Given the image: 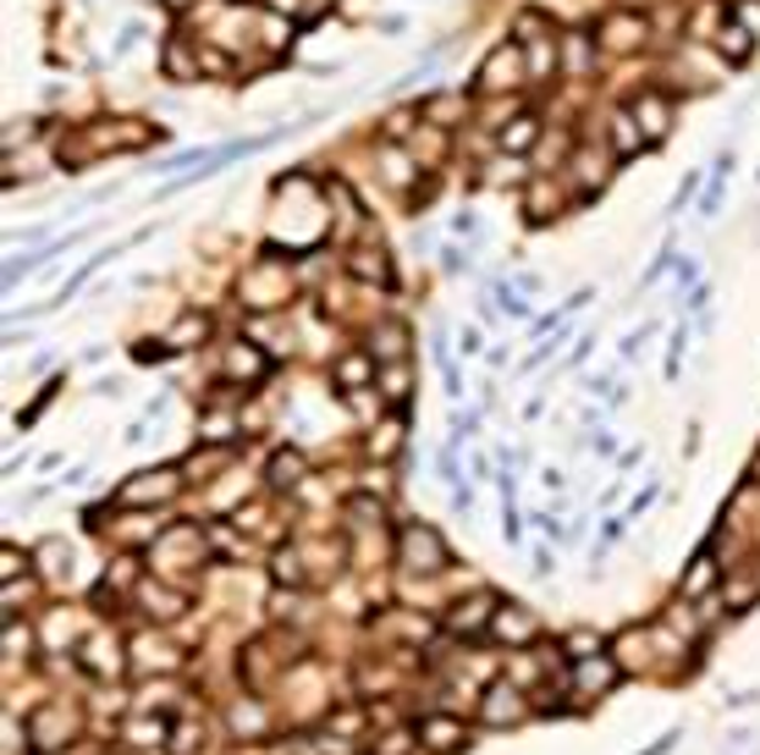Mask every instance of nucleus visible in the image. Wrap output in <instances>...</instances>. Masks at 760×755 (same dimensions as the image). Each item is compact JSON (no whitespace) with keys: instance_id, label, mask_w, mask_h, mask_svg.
<instances>
[{"instance_id":"2eb2a0df","label":"nucleus","mask_w":760,"mask_h":755,"mask_svg":"<svg viewBox=\"0 0 760 755\" xmlns=\"http://www.w3.org/2000/svg\"><path fill=\"white\" fill-rule=\"evenodd\" d=\"M760 602V580H728L722 585V606L728 612H750Z\"/></svg>"},{"instance_id":"412c9836","label":"nucleus","mask_w":760,"mask_h":755,"mask_svg":"<svg viewBox=\"0 0 760 755\" xmlns=\"http://www.w3.org/2000/svg\"><path fill=\"white\" fill-rule=\"evenodd\" d=\"M28 645H33V634H28L22 623H11V628H6V662H22Z\"/></svg>"},{"instance_id":"5701e85b","label":"nucleus","mask_w":760,"mask_h":755,"mask_svg":"<svg viewBox=\"0 0 760 755\" xmlns=\"http://www.w3.org/2000/svg\"><path fill=\"white\" fill-rule=\"evenodd\" d=\"M722 50H728V56H733V61H744V56H750V33H744V28H739V22H733V28H728V33H722Z\"/></svg>"},{"instance_id":"dca6fc26","label":"nucleus","mask_w":760,"mask_h":755,"mask_svg":"<svg viewBox=\"0 0 760 755\" xmlns=\"http://www.w3.org/2000/svg\"><path fill=\"white\" fill-rule=\"evenodd\" d=\"M204 336H210V320H204V314H182L165 342H171V348H188V342H204Z\"/></svg>"},{"instance_id":"7ed1b4c3","label":"nucleus","mask_w":760,"mask_h":755,"mask_svg":"<svg viewBox=\"0 0 760 755\" xmlns=\"http://www.w3.org/2000/svg\"><path fill=\"white\" fill-rule=\"evenodd\" d=\"M622 678H628V667H622L617 656H607V651H601V656L574 662V673H568V706H574V712H585V706L596 712V706L607 701Z\"/></svg>"},{"instance_id":"0eeeda50","label":"nucleus","mask_w":760,"mask_h":755,"mask_svg":"<svg viewBox=\"0 0 760 755\" xmlns=\"http://www.w3.org/2000/svg\"><path fill=\"white\" fill-rule=\"evenodd\" d=\"M182 474L188 469H176V463H165V469H150V474H133L122 491H116V502L122 507H150V502H171L176 491H182Z\"/></svg>"},{"instance_id":"f8f14e48","label":"nucleus","mask_w":760,"mask_h":755,"mask_svg":"<svg viewBox=\"0 0 760 755\" xmlns=\"http://www.w3.org/2000/svg\"><path fill=\"white\" fill-rule=\"evenodd\" d=\"M369 375H375V353H347V359L336 364V386H342V392L369 386Z\"/></svg>"},{"instance_id":"1a4fd4ad","label":"nucleus","mask_w":760,"mask_h":755,"mask_svg":"<svg viewBox=\"0 0 760 755\" xmlns=\"http://www.w3.org/2000/svg\"><path fill=\"white\" fill-rule=\"evenodd\" d=\"M122 662H128V651H122L116 634H94V640L83 645V667H89V678H111V684H116V678L128 673Z\"/></svg>"},{"instance_id":"6ab92c4d","label":"nucleus","mask_w":760,"mask_h":755,"mask_svg":"<svg viewBox=\"0 0 760 755\" xmlns=\"http://www.w3.org/2000/svg\"><path fill=\"white\" fill-rule=\"evenodd\" d=\"M139 602H144V606H154V623H165L171 612H182V596H165V591H150V585L139 591Z\"/></svg>"},{"instance_id":"c85d7f7f","label":"nucleus","mask_w":760,"mask_h":755,"mask_svg":"<svg viewBox=\"0 0 760 755\" xmlns=\"http://www.w3.org/2000/svg\"><path fill=\"white\" fill-rule=\"evenodd\" d=\"M750 480H760V453H756V463H750Z\"/></svg>"},{"instance_id":"bb28decb","label":"nucleus","mask_w":760,"mask_h":755,"mask_svg":"<svg viewBox=\"0 0 760 755\" xmlns=\"http://www.w3.org/2000/svg\"><path fill=\"white\" fill-rule=\"evenodd\" d=\"M756 701H760V689H744V695H733V701H728V712H750Z\"/></svg>"},{"instance_id":"ddd939ff","label":"nucleus","mask_w":760,"mask_h":755,"mask_svg":"<svg viewBox=\"0 0 760 755\" xmlns=\"http://www.w3.org/2000/svg\"><path fill=\"white\" fill-rule=\"evenodd\" d=\"M607 645H611V640L601 634V628H574V634L563 640V651H568L574 662H585V656H601Z\"/></svg>"},{"instance_id":"b1692460","label":"nucleus","mask_w":760,"mask_h":755,"mask_svg":"<svg viewBox=\"0 0 760 755\" xmlns=\"http://www.w3.org/2000/svg\"><path fill=\"white\" fill-rule=\"evenodd\" d=\"M133 359H139V364H160V359H171V342H139Z\"/></svg>"},{"instance_id":"4468645a","label":"nucleus","mask_w":760,"mask_h":755,"mask_svg":"<svg viewBox=\"0 0 760 755\" xmlns=\"http://www.w3.org/2000/svg\"><path fill=\"white\" fill-rule=\"evenodd\" d=\"M304 480V453H276L271 457V485L276 491H293Z\"/></svg>"},{"instance_id":"aec40b11","label":"nucleus","mask_w":760,"mask_h":755,"mask_svg":"<svg viewBox=\"0 0 760 755\" xmlns=\"http://www.w3.org/2000/svg\"><path fill=\"white\" fill-rule=\"evenodd\" d=\"M529 139H535V122L524 117V122H513V128L501 133V150H507V154H524V150H529Z\"/></svg>"},{"instance_id":"20e7f679","label":"nucleus","mask_w":760,"mask_h":755,"mask_svg":"<svg viewBox=\"0 0 760 755\" xmlns=\"http://www.w3.org/2000/svg\"><path fill=\"white\" fill-rule=\"evenodd\" d=\"M447 563H453V552H447L442 530H430V524H403V530H397V568H403V574L436 580Z\"/></svg>"},{"instance_id":"f3484780","label":"nucleus","mask_w":760,"mask_h":755,"mask_svg":"<svg viewBox=\"0 0 760 755\" xmlns=\"http://www.w3.org/2000/svg\"><path fill=\"white\" fill-rule=\"evenodd\" d=\"M403 348H408L403 325H381V331L369 336V353H375V359H403Z\"/></svg>"},{"instance_id":"6e6552de","label":"nucleus","mask_w":760,"mask_h":755,"mask_svg":"<svg viewBox=\"0 0 760 755\" xmlns=\"http://www.w3.org/2000/svg\"><path fill=\"white\" fill-rule=\"evenodd\" d=\"M490 640H501V645H513V651H529V645H540V617H535L529 606L501 602L496 617H490Z\"/></svg>"},{"instance_id":"a878e982","label":"nucleus","mask_w":760,"mask_h":755,"mask_svg":"<svg viewBox=\"0 0 760 755\" xmlns=\"http://www.w3.org/2000/svg\"><path fill=\"white\" fill-rule=\"evenodd\" d=\"M607 39H617V44H622V39H639V22H628V17H617V22H611V28H607Z\"/></svg>"},{"instance_id":"cd10ccee","label":"nucleus","mask_w":760,"mask_h":755,"mask_svg":"<svg viewBox=\"0 0 760 755\" xmlns=\"http://www.w3.org/2000/svg\"><path fill=\"white\" fill-rule=\"evenodd\" d=\"M639 117H645V122H650V128H661V122H667V111H661V105H656V100H650V105H639Z\"/></svg>"},{"instance_id":"a211bd4d","label":"nucleus","mask_w":760,"mask_h":755,"mask_svg":"<svg viewBox=\"0 0 760 755\" xmlns=\"http://www.w3.org/2000/svg\"><path fill=\"white\" fill-rule=\"evenodd\" d=\"M226 375H243V381H260V375H265V364L254 359V348H232V359H226Z\"/></svg>"},{"instance_id":"39448f33","label":"nucleus","mask_w":760,"mask_h":755,"mask_svg":"<svg viewBox=\"0 0 760 755\" xmlns=\"http://www.w3.org/2000/svg\"><path fill=\"white\" fill-rule=\"evenodd\" d=\"M419 745L430 755H463L474 745V728L463 723V712H419Z\"/></svg>"},{"instance_id":"393cba45","label":"nucleus","mask_w":760,"mask_h":755,"mask_svg":"<svg viewBox=\"0 0 760 755\" xmlns=\"http://www.w3.org/2000/svg\"><path fill=\"white\" fill-rule=\"evenodd\" d=\"M678 739H683V728H667V734H661L650 751H639V755H672V751H678Z\"/></svg>"},{"instance_id":"423d86ee","label":"nucleus","mask_w":760,"mask_h":755,"mask_svg":"<svg viewBox=\"0 0 760 755\" xmlns=\"http://www.w3.org/2000/svg\"><path fill=\"white\" fill-rule=\"evenodd\" d=\"M496 606H501L496 591H474V596H463V602L447 606V623H442V628H447L453 640H479V634H490Z\"/></svg>"},{"instance_id":"f03ea898","label":"nucleus","mask_w":760,"mask_h":755,"mask_svg":"<svg viewBox=\"0 0 760 755\" xmlns=\"http://www.w3.org/2000/svg\"><path fill=\"white\" fill-rule=\"evenodd\" d=\"M78 734H83V712L72 701H44L28 717V751L33 755H55L61 745H78Z\"/></svg>"},{"instance_id":"4be33fe9","label":"nucleus","mask_w":760,"mask_h":755,"mask_svg":"<svg viewBox=\"0 0 760 755\" xmlns=\"http://www.w3.org/2000/svg\"><path fill=\"white\" fill-rule=\"evenodd\" d=\"M611 133H617V154L639 150V122H628V117H617V122H611Z\"/></svg>"},{"instance_id":"9b49d317","label":"nucleus","mask_w":760,"mask_h":755,"mask_svg":"<svg viewBox=\"0 0 760 755\" xmlns=\"http://www.w3.org/2000/svg\"><path fill=\"white\" fill-rule=\"evenodd\" d=\"M425 745H419V728L414 723H397L392 734H375L369 739V755H419Z\"/></svg>"},{"instance_id":"f257e3e1","label":"nucleus","mask_w":760,"mask_h":755,"mask_svg":"<svg viewBox=\"0 0 760 755\" xmlns=\"http://www.w3.org/2000/svg\"><path fill=\"white\" fill-rule=\"evenodd\" d=\"M529 717H540V712H535V695H529L524 684H513L507 673L490 678V684L479 689V701H474V728H490V734H513V728H524Z\"/></svg>"},{"instance_id":"9d476101","label":"nucleus","mask_w":760,"mask_h":755,"mask_svg":"<svg viewBox=\"0 0 760 755\" xmlns=\"http://www.w3.org/2000/svg\"><path fill=\"white\" fill-rule=\"evenodd\" d=\"M711 591H717V557H711V546H700V552H695V563L683 568L678 596H683V602H700V596H711Z\"/></svg>"}]
</instances>
